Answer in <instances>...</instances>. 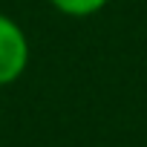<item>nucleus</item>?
I'll return each mask as SVG.
<instances>
[{"label": "nucleus", "mask_w": 147, "mask_h": 147, "mask_svg": "<svg viewBox=\"0 0 147 147\" xmlns=\"http://www.w3.org/2000/svg\"><path fill=\"white\" fill-rule=\"evenodd\" d=\"M46 3L58 12V15H63V18H92V15H98L110 0H46Z\"/></svg>", "instance_id": "2"}, {"label": "nucleus", "mask_w": 147, "mask_h": 147, "mask_svg": "<svg viewBox=\"0 0 147 147\" xmlns=\"http://www.w3.org/2000/svg\"><path fill=\"white\" fill-rule=\"evenodd\" d=\"M32 58L26 29L6 12H0V87H12L23 78Z\"/></svg>", "instance_id": "1"}]
</instances>
